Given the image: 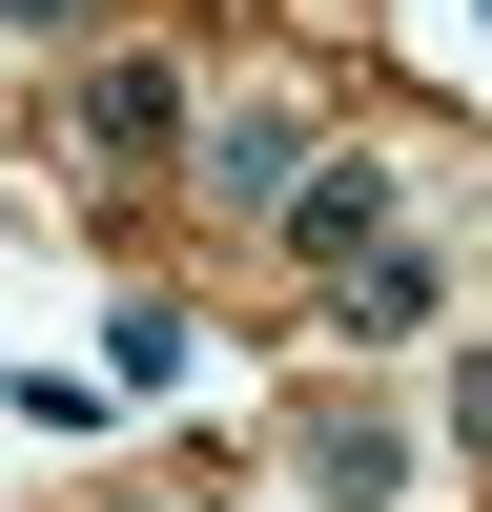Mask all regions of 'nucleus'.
<instances>
[{
  "instance_id": "nucleus-2",
  "label": "nucleus",
  "mask_w": 492,
  "mask_h": 512,
  "mask_svg": "<svg viewBox=\"0 0 492 512\" xmlns=\"http://www.w3.org/2000/svg\"><path fill=\"white\" fill-rule=\"evenodd\" d=\"M308 103H226V123H205V164H185V205H205V226H287V185H308Z\"/></svg>"
},
{
  "instance_id": "nucleus-7",
  "label": "nucleus",
  "mask_w": 492,
  "mask_h": 512,
  "mask_svg": "<svg viewBox=\"0 0 492 512\" xmlns=\"http://www.w3.org/2000/svg\"><path fill=\"white\" fill-rule=\"evenodd\" d=\"M451 451L492 472V349H451Z\"/></svg>"
},
{
  "instance_id": "nucleus-8",
  "label": "nucleus",
  "mask_w": 492,
  "mask_h": 512,
  "mask_svg": "<svg viewBox=\"0 0 492 512\" xmlns=\"http://www.w3.org/2000/svg\"><path fill=\"white\" fill-rule=\"evenodd\" d=\"M103 512H205V472H185V492H103Z\"/></svg>"
},
{
  "instance_id": "nucleus-3",
  "label": "nucleus",
  "mask_w": 492,
  "mask_h": 512,
  "mask_svg": "<svg viewBox=\"0 0 492 512\" xmlns=\"http://www.w3.org/2000/svg\"><path fill=\"white\" fill-rule=\"evenodd\" d=\"M369 246H410V185H390L369 144H328L308 185H287V267H308V287H349Z\"/></svg>"
},
{
  "instance_id": "nucleus-6",
  "label": "nucleus",
  "mask_w": 492,
  "mask_h": 512,
  "mask_svg": "<svg viewBox=\"0 0 492 512\" xmlns=\"http://www.w3.org/2000/svg\"><path fill=\"white\" fill-rule=\"evenodd\" d=\"M0 21H21V41H62V62H82V41L123 21V0H0Z\"/></svg>"
},
{
  "instance_id": "nucleus-5",
  "label": "nucleus",
  "mask_w": 492,
  "mask_h": 512,
  "mask_svg": "<svg viewBox=\"0 0 492 512\" xmlns=\"http://www.w3.org/2000/svg\"><path fill=\"white\" fill-rule=\"evenodd\" d=\"M410 328H451V287H431V246H369V267L328 287V349H410Z\"/></svg>"
},
{
  "instance_id": "nucleus-4",
  "label": "nucleus",
  "mask_w": 492,
  "mask_h": 512,
  "mask_svg": "<svg viewBox=\"0 0 492 512\" xmlns=\"http://www.w3.org/2000/svg\"><path fill=\"white\" fill-rule=\"evenodd\" d=\"M287 472H308L328 512H390V492H410V431H390L369 390H308V410H287Z\"/></svg>"
},
{
  "instance_id": "nucleus-1",
  "label": "nucleus",
  "mask_w": 492,
  "mask_h": 512,
  "mask_svg": "<svg viewBox=\"0 0 492 512\" xmlns=\"http://www.w3.org/2000/svg\"><path fill=\"white\" fill-rule=\"evenodd\" d=\"M185 62H164V41H82V82H62V164L82 185H185Z\"/></svg>"
}]
</instances>
